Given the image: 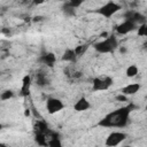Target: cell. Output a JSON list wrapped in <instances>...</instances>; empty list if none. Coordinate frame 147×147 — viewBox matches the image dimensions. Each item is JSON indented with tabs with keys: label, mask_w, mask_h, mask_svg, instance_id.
I'll return each instance as SVG.
<instances>
[{
	"label": "cell",
	"mask_w": 147,
	"mask_h": 147,
	"mask_svg": "<svg viewBox=\"0 0 147 147\" xmlns=\"http://www.w3.org/2000/svg\"><path fill=\"white\" fill-rule=\"evenodd\" d=\"M13 96H14V92H13L11 90H6V91H3V92L0 94V99L3 100V101L9 100V99H11Z\"/></svg>",
	"instance_id": "obj_17"
},
{
	"label": "cell",
	"mask_w": 147,
	"mask_h": 147,
	"mask_svg": "<svg viewBox=\"0 0 147 147\" xmlns=\"http://www.w3.org/2000/svg\"><path fill=\"white\" fill-rule=\"evenodd\" d=\"M113 85V78L108 76L103 77H95L92 80V90L98 92V91H106Z\"/></svg>",
	"instance_id": "obj_5"
},
{
	"label": "cell",
	"mask_w": 147,
	"mask_h": 147,
	"mask_svg": "<svg viewBox=\"0 0 147 147\" xmlns=\"http://www.w3.org/2000/svg\"><path fill=\"white\" fill-rule=\"evenodd\" d=\"M39 61L41 63L48 65V67H53L54 63H55V61H56V57H55V55L53 53H45V54H42L39 57Z\"/></svg>",
	"instance_id": "obj_12"
},
{
	"label": "cell",
	"mask_w": 147,
	"mask_h": 147,
	"mask_svg": "<svg viewBox=\"0 0 147 147\" xmlns=\"http://www.w3.org/2000/svg\"><path fill=\"white\" fill-rule=\"evenodd\" d=\"M91 147H93V146H91Z\"/></svg>",
	"instance_id": "obj_28"
},
{
	"label": "cell",
	"mask_w": 147,
	"mask_h": 147,
	"mask_svg": "<svg viewBox=\"0 0 147 147\" xmlns=\"http://www.w3.org/2000/svg\"><path fill=\"white\" fill-rule=\"evenodd\" d=\"M30 86H31V77H30V75H25L22 79V87H21V95L22 96L29 95Z\"/></svg>",
	"instance_id": "obj_11"
},
{
	"label": "cell",
	"mask_w": 147,
	"mask_h": 147,
	"mask_svg": "<svg viewBox=\"0 0 147 147\" xmlns=\"http://www.w3.org/2000/svg\"><path fill=\"white\" fill-rule=\"evenodd\" d=\"M146 34H147V24L144 23V24H141V25L138 26V36L145 37Z\"/></svg>",
	"instance_id": "obj_18"
},
{
	"label": "cell",
	"mask_w": 147,
	"mask_h": 147,
	"mask_svg": "<svg viewBox=\"0 0 147 147\" xmlns=\"http://www.w3.org/2000/svg\"><path fill=\"white\" fill-rule=\"evenodd\" d=\"M94 49L98 53L101 54H107V53H113L118 48V40L115 34H110L103 40H100L93 45Z\"/></svg>",
	"instance_id": "obj_2"
},
{
	"label": "cell",
	"mask_w": 147,
	"mask_h": 147,
	"mask_svg": "<svg viewBox=\"0 0 147 147\" xmlns=\"http://www.w3.org/2000/svg\"><path fill=\"white\" fill-rule=\"evenodd\" d=\"M61 59H62V61H65V62H75L77 59V55L72 48H67Z\"/></svg>",
	"instance_id": "obj_13"
},
{
	"label": "cell",
	"mask_w": 147,
	"mask_h": 147,
	"mask_svg": "<svg viewBox=\"0 0 147 147\" xmlns=\"http://www.w3.org/2000/svg\"><path fill=\"white\" fill-rule=\"evenodd\" d=\"M49 145H51L52 147H61V145H60L59 140H55V139H53V140L49 142Z\"/></svg>",
	"instance_id": "obj_20"
},
{
	"label": "cell",
	"mask_w": 147,
	"mask_h": 147,
	"mask_svg": "<svg viewBox=\"0 0 147 147\" xmlns=\"http://www.w3.org/2000/svg\"><path fill=\"white\" fill-rule=\"evenodd\" d=\"M126 133L122 132V131H114V132H110L106 140H105V145L106 147H116L118 146L119 144H122L125 139H126Z\"/></svg>",
	"instance_id": "obj_4"
},
{
	"label": "cell",
	"mask_w": 147,
	"mask_h": 147,
	"mask_svg": "<svg viewBox=\"0 0 147 147\" xmlns=\"http://www.w3.org/2000/svg\"><path fill=\"white\" fill-rule=\"evenodd\" d=\"M137 28H138V25H136L133 22L125 20L124 22H122L121 24H118V25L116 26V32H117L118 34H126V33H129V32L136 30Z\"/></svg>",
	"instance_id": "obj_7"
},
{
	"label": "cell",
	"mask_w": 147,
	"mask_h": 147,
	"mask_svg": "<svg viewBox=\"0 0 147 147\" xmlns=\"http://www.w3.org/2000/svg\"><path fill=\"white\" fill-rule=\"evenodd\" d=\"M64 109V103L57 98H49L46 101V110L49 115H54Z\"/></svg>",
	"instance_id": "obj_6"
},
{
	"label": "cell",
	"mask_w": 147,
	"mask_h": 147,
	"mask_svg": "<svg viewBox=\"0 0 147 147\" xmlns=\"http://www.w3.org/2000/svg\"><path fill=\"white\" fill-rule=\"evenodd\" d=\"M138 72H139V70H138V67H137L136 64L129 65V67L126 68V70H125V75H126V77H129V78H133L134 76L138 75Z\"/></svg>",
	"instance_id": "obj_14"
},
{
	"label": "cell",
	"mask_w": 147,
	"mask_h": 147,
	"mask_svg": "<svg viewBox=\"0 0 147 147\" xmlns=\"http://www.w3.org/2000/svg\"><path fill=\"white\" fill-rule=\"evenodd\" d=\"M131 110H132L131 106L121 107L107 114L99 122V125L103 127H124L129 122V116H130Z\"/></svg>",
	"instance_id": "obj_1"
},
{
	"label": "cell",
	"mask_w": 147,
	"mask_h": 147,
	"mask_svg": "<svg viewBox=\"0 0 147 147\" xmlns=\"http://www.w3.org/2000/svg\"><path fill=\"white\" fill-rule=\"evenodd\" d=\"M116 99H117V100H122V101H126L127 96H125V95H123V94H119V95L116 96Z\"/></svg>",
	"instance_id": "obj_21"
},
{
	"label": "cell",
	"mask_w": 147,
	"mask_h": 147,
	"mask_svg": "<svg viewBox=\"0 0 147 147\" xmlns=\"http://www.w3.org/2000/svg\"><path fill=\"white\" fill-rule=\"evenodd\" d=\"M2 127H3V126H2V124H0V130H1Z\"/></svg>",
	"instance_id": "obj_27"
},
{
	"label": "cell",
	"mask_w": 147,
	"mask_h": 147,
	"mask_svg": "<svg viewBox=\"0 0 147 147\" xmlns=\"http://www.w3.org/2000/svg\"><path fill=\"white\" fill-rule=\"evenodd\" d=\"M62 11H63V14H64L65 16H75V15H76V9L69 7L67 3L63 5V7H62Z\"/></svg>",
	"instance_id": "obj_15"
},
{
	"label": "cell",
	"mask_w": 147,
	"mask_h": 147,
	"mask_svg": "<svg viewBox=\"0 0 147 147\" xmlns=\"http://www.w3.org/2000/svg\"><path fill=\"white\" fill-rule=\"evenodd\" d=\"M108 36H109V34H108V33H107V32H102V33H101V34H100V37H103V38H107V37H108Z\"/></svg>",
	"instance_id": "obj_22"
},
{
	"label": "cell",
	"mask_w": 147,
	"mask_h": 147,
	"mask_svg": "<svg viewBox=\"0 0 147 147\" xmlns=\"http://www.w3.org/2000/svg\"><path fill=\"white\" fill-rule=\"evenodd\" d=\"M91 108V103H90V101L86 99V98H79L76 102H75V105H74V110L75 111H77V113H82V111H85V110H87V109H90Z\"/></svg>",
	"instance_id": "obj_10"
},
{
	"label": "cell",
	"mask_w": 147,
	"mask_h": 147,
	"mask_svg": "<svg viewBox=\"0 0 147 147\" xmlns=\"http://www.w3.org/2000/svg\"><path fill=\"white\" fill-rule=\"evenodd\" d=\"M122 147H132V146H130V145H125V146H122Z\"/></svg>",
	"instance_id": "obj_26"
},
{
	"label": "cell",
	"mask_w": 147,
	"mask_h": 147,
	"mask_svg": "<svg viewBox=\"0 0 147 147\" xmlns=\"http://www.w3.org/2000/svg\"><path fill=\"white\" fill-rule=\"evenodd\" d=\"M30 115V111H29V109H26L25 110V116H29Z\"/></svg>",
	"instance_id": "obj_24"
},
{
	"label": "cell",
	"mask_w": 147,
	"mask_h": 147,
	"mask_svg": "<svg viewBox=\"0 0 147 147\" xmlns=\"http://www.w3.org/2000/svg\"><path fill=\"white\" fill-rule=\"evenodd\" d=\"M87 48H88V45L84 44V45H79V46H77L74 51H75L76 55H77V56H79V55H83V54L87 51Z\"/></svg>",
	"instance_id": "obj_16"
},
{
	"label": "cell",
	"mask_w": 147,
	"mask_h": 147,
	"mask_svg": "<svg viewBox=\"0 0 147 147\" xmlns=\"http://www.w3.org/2000/svg\"><path fill=\"white\" fill-rule=\"evenodd\" d=\"M0 147H9L7 144H3V142H0Z\"/></svg>",
	"instance_id": "obj_23"
},
{
	"label": "cell",
	"mask_w": 147,
	"mask_h": 147,
	"mask_svg": "<svg viewBox=\"0 0 147 147\" xmlns=\"http://www.w3.org/2000/svg\"><path fill=\"white\" fill-rule=\"evenodd\" d=\"M121 52H122V53H125V52H126V49H125V48H121Z\"/></svg>",
	"instance_id": "obj_25"
},
{
	"label": "cell",
	"mask_w": 147,
	"mask_h": 147,
	"mask_svg": "<svg viewBox=\"0 0 147 147\" xmlns=\"http://www.w3.org/2000/svg\"><path fill=\"white\" fill-rule=\"evenodd\" d=\"M119 9H121V6L118 3L114 2V1H108L105 5H102L100 8H98L95 10V13H98L99 15H101L106 18H109L113 15H115Z\"/></svg>",
	"instance_id": "obj_3"
},
{
	"label": "cell",
	"mask_w": 147,
	"mask_h": 147,
	"mask_svg": "<svg viewBox=\"0 0 147 147\" xmlns=\"http://www.w3.org/2000/svg\"><path fill=\"white\" fill-rule=\"evenodd\" d=\"M141 85L139 83H132V84H127L126 86L122 87L121 90V94L125 95V96H130V95H134L136 93L139 92Z\"/></svg>",
	"instance_id": "obj_9"
},
{
	"label": "cell",
	"mask_w": 147,
	"mask_h": 147,
	"mask_svg": "<svg viewBox=\"0 0 147 147\" xmlns=\"http://www.w3.org/2000/svg\"><path fill=\"white\" fill-rule=\"evenodd\" d=\"M125 17H126V20L127 21H131V22H133L136 25H141V24H144V23H146V17L142 15V14H140V13H138V11H134V10H131V11H127L126 14H125Z\"/></svg>",
	"instance_id": "obj_8"
},
{
	"label": "cell",
	"mask_w": 147,
	"mask_h": 147,
	"mask_svg": "<svg viewBox=\"0 0 147 147\" xmlns=\"http://www.w3.org/2000/svg\"><path fill=\"white\" fill-rule=\"evenodd\" d=\"M65 3H67L69 7L76 9V8H78L79 6H82L83 1H82V0H71V1H68V2H65Z\"/></svg>",
	"instance_id": "obj_19"
}]
</instances>
